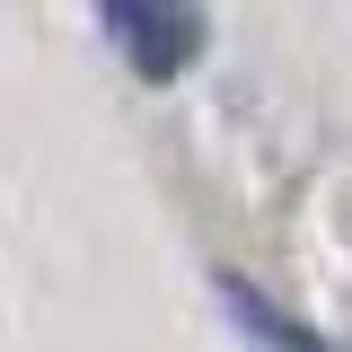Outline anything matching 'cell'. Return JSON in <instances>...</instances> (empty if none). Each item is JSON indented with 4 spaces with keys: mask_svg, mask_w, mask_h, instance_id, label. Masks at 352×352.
I'll return each mask as SVG.
<instances>
[{
    "mask_svg": "<svg viewBox=\"0 0 352 352\" xmlns=\"http://www.w3.org/2000/svg\"><path fill=\"white\" fill-rule=\"evenodd\" d=\"M97 18L141 80H185L203 62V36H212L203 0H97Z\"/></svg>",
    "mask_w": 352,
    "mask_h": 352,
    "instance_id": "1",
    "label": "cell"
},
{
    "mask_svg": "<svg viewBox=\"0 0 352 352\" xmlns=\"http://www.w3.org/2000/svg\"><path fill=\"white\" fill-rule=\"evenodd\" d=\"M220 291H229V317H238V326H247V335H256L264 352H335V344H317L300 317H282L273 300H256V282H238V273H229Z\"/></svg>",
    "mask_w": 352,
    "mask_h": 352,
    "instance_id": "2",
    "label": "cell"
}]
</instances>
